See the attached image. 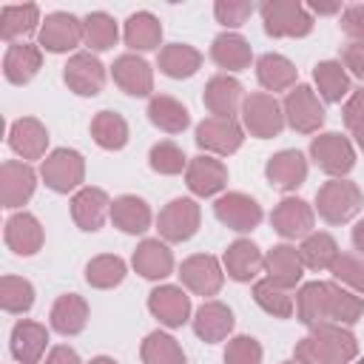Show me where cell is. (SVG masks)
<instances>
[{
  "label": "cell",
  "mask_w": 364,
  "mask_h": 364,
  "mask_svg": "<svg viewBox=\"0 0 364 364\" xmlns=\"http://www.w3.org/2000/svg\"><path fill=\"white\" fill-rule=\"evenodd\" d=\"M185 185L191 188L193 196H216L228 185V168L222 159L210 154H199L188 162L185 168Z\"/></svg>",
  "instance_id": "obj_18"
},
{
  "label": "cell",
  "mask_w": 364,
  "mask_h": 364,
  "mask_svg": "<svg viewBox=\"0 0 364 364\" xmlns=\"http://www.w3.org/2000/svg\"><path fill=\"white\" fill-rule=\"evenodd\" d=\"M111 77H114V82H117L128 97H151V91H154V71H151V65H148L139 54H134V51L119 54V57L114 60Z\"/></svg>",
  "instance_id": "obj_20"
},
{
  "label": "cell",
  "mask_w": 364,
  "mask_h": 364,
  "mask_svg": "<svg viewBox=\"0 0 364 364\" xmlns=\"http://www.w3.org/2000/svg\"><path fill=\"white\" fill-rule=\"evenodd\" d=\"M341 31L353 37V43H364V3H353L341 11Z\"/></svg>",
  "instance_id": "obj_51"
},
{
  "label": "cell",
  "mask_w": 364,
  "mask_h": 364,
  "mask_svg": "<svg viewBox=\"0 0 364 364\" xmlns=\"http://www.w3.org/2000/svg\"><path fill=\"white\" fill-rule=\"evenodd\" d=\"M37 188V173L28 162H17V159H6L0 165V202L3 208L14 210L23 208Z\"/></svg>",
  "instance_id": "obj_15"
},
{
  "label": "cell",
  "mask_w": 364,
  "mask_h": 364,
  "mask_svg": "<svg viewBox=\"0 0 364 364\" xmlns=\"http://www.w3.org/2000/svg\"><path fill=\"white\" fill-rule=\"evenodd\" d=\"M40 9L37 3H23V6H3L0 11V37L11 43H23L31 31H40Z\"/></svg>",
  "instance_id": "obj_34"
},
{
  "label": "cell",
  "mask_w": 364,
  "mask_h": 364,
  "mask_svg": "<svg viewBox=\"0 0 364 364\" xmlns=\"http://www.w3.org/2000/svg\"><path fill=\"white\" fill-rule=\"evenodd\" d=\"M341 114H344V125H347L350 131L364 122V88H358V91H353V94L347 97Z\"/></svg>",
  "instance_id": "obj_52"
},
{
  "label": "cell",
  "mask_w": 364,
  "mask_h": 364,
  "mask_svg": "<svg viewBox=\"0 0 364 364\" xmlns=\"http://www.w3.org/2000/svg\"><path fill=\"white\" fill-rule=\"evenodd\" d=\"M210 60H213L219 68H225V71H245V68H250V63H253V48H250V43H247L242 34H236V31H222V34L213 37V43H210Z\"/></svg>",
  "instance_id": "obj_30"
},
{
  "label": "cell",
  "mask_w": 364,
  "mask_h": 364,
  "mask_svg": "<svg viewBox=\"0 0 364 364\" xmlns=\"http://www.w3.org/2000/svg\"><path fill=\"white\" fill-rule=\"evenodd\" d=\"M139 358H142V364H185V353H182L179 341L162 330H154L145 336V341L139 347Z\"/></svg>",
  "instance_id": "obj_44"
},
{
  "label": "cell",
  "mask_w": 364,
  "mask_h": 364,
  "mask_svg": "<svg viewBox=\"0 0 364 364\" xmlns=\"http://www.w3.org/2000/svg\"><path fill=\"white\" fill-rule=\"evenodd\" d=\"M43 68V48L34 43H11L3 54V77L11 85H26Z\"/></svg>",
  "instance_id": "obj_24"
},
{
  "label": "cell",
  "mask_w": 364,
  "mask_h": 364,
  "mask_svg": "<svg viewBox=\"0 0 364 364\" xmlns=\"http://www.w3.org/2000/svg\"><path fill=\"white\" fill-rule=\"evenodd\" d=\"M364 316V299L344 290L338 282H307L296 293V318L304 327L355 324Z\"/></svg>",
  "instance_id": "obj_1"
},
{
  "label": "cell",
  "mask_w": 364,
  "mask_h": 364,
  "mask_svg": "<svg viewBox=\"0 0 364 364\" xmlns=\"http://www.w3.org/2000/svg\"><path fill=\"white\" fill-rule=\"evenodd\" d=\"M355 364H364V358H358V361H355Z\"/></svg>",
  "instance_id": "obj_60"
},
{
  "label": "cell",
  "mask_w": 364,
  "mask_h": 364,
  "mask_svg": "<svg viewBox=\"0 0 364 364\" xmlns=\"http://www.w3.org/2000/svg\"><path fill=\"white\" fill-rule=\"evenodd\" d=\"M3 239H6V247L17 256H34L40 247H43V225L34 213L28 210H17L6 219V228H3Z\"/></svg>",
  "instance_id": "obj_19"
},
{
  "label": "cell",
  "mask_w": 364,
  "mask_h": 364,
  "mask_svg": "<svg viewBox=\"0 0 364 364\" xmlns=\"http://www.w3.org/2000/svg\"><path fill=\"white\" fill-rule=\"evenodd\" d=\"M111 216V199L102 188H80L74 196H71V219L80 230H100L102 222Z\"/></svg>",
  "instance_id": "obj_22"
},
{
  "label": "cell",
  "mask_w": 364,
  "mask_h": 364,
  "mask_svg": "<svg viewBox=\"0 0 364 364\" xmlns=\"http://www.w3.org/2000/svg\"><path fill=\"white\" fill-rule=\"evenodd\" d=\"M202 102L205 108L210 111V117H233L242 111V82L230 74H216L205 82V91H202Z\"/></svg>",
  "instance_id": "obj_21"
},
{
  "label": "cell",
  "mask_w": 364,
  "mask_h": 364,
  "mask_svg": "<svg viewBox=\"0 0 364 364\" xmlns=\"http://www.w3.org/2000/svg\"><path fill=\"white\" fill-rule=\"evenodd\" d=\"M233 330V313L228 304L222 301H205L196 313H193V333L208 341V344H216V341H225Z\"/></svg>",
  "instance_id": "obj_29"
},
{
  "label": "cell",
  "mask_w": 364,
  "mask_h": 364,
  "mask_svg": "<svg viewBox=\"0 0 364 364\" xmlns=\"http://www.w3.org/2000/svg\"><path fill=\"white\" fill-rule=\"evenodd\" d=\"M91 136L105 151H119L128 142V122L117 111H100L91 119Z\"/></svg>",
  "instance_id": "obj_42"
},
{
  "label": "cell",
  "mask_w": 364,
  "mask_h": 364,
  "mask_svg": "<svg viewBox=\"0 0 364 364\" xmlns=\"http://www.w3.org/2000/svg\"><path fill=\"white\" fill-rule=\"evenodd\" d=\"M125 279V262L114 253H102V256H94L88 264H85V282L97 290H111L117 284H122Z\"/></svg>",
  "instance_id": "obj_45"
},
{
  "label": "cell",
  "mask_w": 364,
  "mask_h": 364,
  "mask_svg": "<svg viewBox=\"0 0 364 364\" xmlns=\"http://www.w3.org/2000/svg\"><path fill=\"white\" fill-rule=\"evenodd\" d=\"M225 364H262V344L253 336H233L225 347Z\"/></svg>",
  "instance_id": "obj_49"
},
{
  "label": "cell",
  "mask_w": 364,
  "mask_h": 364,
  "mask_svg": "<svg viewBox=\"0 0 364 364\" xmlns=\"http://www.w3.org/2000/svg\"><path fill=\"white\" fill-rule=\"evenodd\" d=\"M88 364H117V361H114L111 355H97V358H91Z\"/></svg>",
  "instance_id": "obj_58"
},
{
  "label": "cell",
  "mask_w": 364,
  "mask_h": 364,
  "mask_svg": "<svg viewBox=\"0 0 364 364\" xmlns=\"http://www.w3.org/2000/svg\"><path fill=\"white\" fill-rule=\"evenodd\" d=\"M43 364H82V361H80L77 350H71L68 344H57V347L48 350V355H46Z\"/></svg>",
  "instance_id": "obj_54"
},
{
  "label": "cell",
  "mask_w": 364,
  "mask_h": 364,
  "mask_svg": "<svg viewBox=\"0 0 364 364\" xmlns=\"http://www.w3.org/2000/svg\"><path fill=\"white\" fill-rule=\"evenodd\" d=\"M151 208L142 196H134V193H125V196H117L111 202V222L122 230V233H131V236H139L151 228Z\"/></svg>",
  "instance_id": "obj_32"
},
{
  "label": "cell",
  "mask_w": 364,
  "mask_h": 364,
  "mask_svg": "<svg viewBox=\"0 0 364 364\" xmlns=\"http://www.w3.org/2000/svg\"><path fill=\"white\" fill-rule=\"evenodd\" d=\"M296 77H299L296 65L282 54L267 51L256 60V80L264 91H287L296 85Z\"/></svg>",
  "instance_id": "obj_37"
},
{
  "label": "cell",
  "mask_w": 364,
  "mask_h": 364,
  "mask_svg": "<svg viewBox=\"0 0 364 364\" xmlns=\"http://www.w3.org/2000/svg\"><path fill=\"white\" fill-rule=\"evenodd\" d=\"M282 364H299V361H282Z\"/></svg>",
  "instance_id": "obj_59"
},
{
  "label": "cell",
  "mask_w": 364,
  "mask_h": 364,
  "mask_svg": "<svg viewBox=\"0 0 364 364\" xmlns=\"http://www.w3.org/2000/svg\"><path fill=\"white\" fill-rule=\"evenodd\" d=\"M299 256H301V264L310 270H330V264L338 256V245L330 233L316 230V233L304 236V242L299 245Z\"/></svg>",
  "instance_id": "obj_43"
},
{
  "label": "cell",
  "mask_w": 364,
  "mask_h": 364,
  "mask_svg": "<svg viewBox=\"0 0 364 364\" xmlns=\"http://www.w3.org/2000/svg\"><path fill=\"white\" fill-rule=\"evenodd\" d=\"M82 43V20L74 17L71 11H51L46 14L40 31H37V46L51 51V54H65Z\"/></svg>",
  "instance_id": "obj_11"
},
{
  "label": "cell",
  "mask_w": 364,
  "mask_h": 364,
  "mask_svg": "<svg viewBox=\"0 0 364 364\" xmlns=\"http://www.w3.org/2000/svg\"><path fill=\"white\" fill-rule=\"evenodd\" d=\"M284 108L273 94L256 91L250 97H245L242 102V128L256 136V139H270L279 136L284 128Z\"/></svg>",
  "instance_id": "obj_5"
},
{
  "label": "cell",
  "mask_w": 364,
  "mask_h": 364,
  "mask_svg": "<svg viewBox=\"0 0 364 364\" xmlns=\"http://www.w3.org/2000/svg\"><path fill=\"white\" fill-rule=\"evenodd\" d=\"M310 11H316V14H336V11H341V3H318V0H313Z\"/></svg>",
  "instance_id": "obj_55"
},
{
  "label": "cell",
  "mask_w": 364,
  "mask_h": 364,
  "mask_svg": "<svg viewBox=\"0 0 364 364\" xmlns=\"http://www.w3.org/2000/svg\"><path fill=\"white\" fill-rule=\"evenodd\" d=\"M122 40L131 51H154L162 43V23L151 11H136L125 20Z\"/></svg>",
  "instance_id": "obj_36"
},
{
  "label": "cell",
  "mask_w": 364,
  "mask_h": 364,
  "mask_svg": "<svg viewBox=\"0 0 364 364\" xmlns=\"http://www.w3.org/2000/svg\"><path fill=\"white\" fill-rule=\"evenodd\" d=\"M196 145L216 156H230L245 142V128L233 117H205L196 125Z\"/></svg>",
  "instance_id": "obj_10"
},
{
  "label": "cell",
  "mask_w": 364,
  "mask_h": 364,
  "mask_svg": "<svg viewBox=\"0 0 364 364\" xmlns=\"http://www.w3.org/2000/svg\"><path fill=\"white\" fill-rule=\"evenodd\" d=\"M131 264L142 279L159 282L173 273V253L162 239H142L131 256Z\"/></svg>",
  "instance_id": "obj_27"
},
{
  "label": "cell",
  "mask_w": 364,
  "mask_h": 364,
  "mask_svg": "<svg viewBox=\"0 0 364 364\" xmlns=\"http://www.w3.org/2000/svg\"><path fill=\"white\" fill-rule=\"evenodd\" d=\"M48 318H51V330H57L60 336H77L88 324V304H85L82 296L65 293L54 301Z\"/></svg>",
  "instance_id": "obj_35"
},
{
  "label": "cell",
  "mask_w": 364,
  "mask_h": 364,
  "mask_svg": "<svg viewBox=\"0 0 364 364\" xmlns=\"http://www.w3.org/2000/svg\"><path fill=\"white\" fill-rule=\"evenodd\" d=\"M259 17L270 37H307L313 31V14L299 0H264Z\"/></svg>",
  "instance_id": "obj_4"
},
{
  "label": "cell",
  "mask_w": 364,
  "mask_h": 364,
  "mask_svg": "<svg viewBox=\"0 0 364 364\" xmlns=\"http://www.w3.org/2000/svg\"><path fill=\"white\" fill-rule=\"evenodd\" d=\"M40 176L46 182V188H51L54 193H71L80 191L82 179H85V159L80 151L74 148H57L51 151L43 165H40Z\"/></svg>",
  "instance_id": "obj_6"
},
{
  "label": "cell",
  "mask_w": 364,
  "mask_h": 364,
  "mask_svg": "<svg viewBox=\"0 0 364 364\" xmlns=\"http://www.w3.org/2000/svg\"><path fill=\"white\" fill-rule=\"evenodd\" d=\"M213 213H216V219L225 225V228H230V230H236V233H250L253 228H259V222H262V205L253 199V196H247V193H242V191H228V193H222L216 202H213Z\"/></svg>",
  "instance_id": "obj_12"
},
{
  "label": "cell",
  "mask_w": 364,
  "mask_h": 364,
  "mask_svg": "<svg viewBox=\"0 0 364 364\" xmlns=\"http://www.w3.org/2000/svg\"><path fill=\"white\" fill-rule=\"evenodd\" d=\"M188 156L182 154V148L176 145V142H171V139H162V142H156L154 148H151V154H148V165L156 171V173H162V176H176V173H182L185 168H188Z\"/></svg>",
  "instance_id": "obj_47"
},
{
  "label": "cell",
  "mask_w": 364,
  "mask_h": 364,
  "mask_svg": "<svg viewBox=\"0 0 364 364\" xmlns=\"http://www.w3.org/2000/svg\"><path fill=\"white\" fill-rule=\"evenodd\" d=\"M310 159L324 173H330L333 179H344L355 165V151H353V142L347 136H341L338 131H327V134L313 136Z\"/></svg>",
  "instance_id": "obj_7"
},
{
  "label": "cell",
  "mask_w": 364,
  "mask_h": 364,
  "mask_svg": "<svg viewBox=\"0 0 364 364\" xmlns=\"http://www.w3.org/2000/svg\"><path fill=\"white\" fill-rule=\"evenodd\" d=\"M313 222H316V210L299 196H284L270 213V225L282 239L310 236L313 233Z\"/></svg>",
  "instance_id": "obj_16"
},
{
  "label": "cell",
  "mask_w": 364,
  "mask_h": 364,
  "mask_svg": "<svg viewBox=\"0 0 364 364\" xmlns=\"http://www.w3.org/2000/svg\"><path fill=\"white\" fill-rule=\"evenodd\" d=\"M264 176L273 188L279 191H296L299 185H304L307 179V159L301 151L296 148H284L279 154H273L264 165Z\"/></svg>",
  "instance_id": "obj_23"
},
{
  "label": "cell",
  "mask_w": 364,
  "mask_h": 364,
  "mask_svg": "<svg viewBox=\"0 0 364 364\" xmlns=\"http://www.w3.org/2000/svg\"><path fill=\"white\" fill-rule=\"evenodd\" d=\"M151 316L165 327H182L191 318V296L176 284H159L148 296Z\"/></svg>",
  "instance_id": "obj_17"
},
{
  "label": "cell",
  "mask_w": 364,
  "mask_h": 364,
  "mask_svg": "<svg viewBox=\"0 0 364 364\" xmlns=\"http://www.w3.org/2000/svg\"><path fill=\"white\" fill-rule=\"evenodd\" d=\"M9 145L17 156H23V162L40 159L46 156V148H48V131L37 117H20L9 128Z\"/></svg>",
  "instance_id": "obj_26"
},
{
  "label": "cell",
  "mask_w": 364,
  "mask_h": 364,
  "mask_svg": "<svg viewBox=\"0 0 364 364\" xmlns=\"http://www.w3.org/2000/svg\"><path fill=\"white\" fill-rule=\"evenodd\" d=\"M117 40H119V28L108 11H91L82 17V43L88 46L91 54L114 48Z\"/></svg>",
  "instance_id": "obj_40"
},
{
  "label": "cell",
  "mask_w": 364,
  "mask_h": 364,
  "mask_svg": "<svg viewBox=\"0 0 364 364\" xmlns=\"http://www.w3.org/2000/svg\"><path fill=\"white\" fill-rule=\"evenodd\" d=\"M253 301L273 318H290L296 310V299L290 296V290L270 279L253 282Z\"/></svg>",
  "instance_id": "obj_41"
},
{
  "label": "cell",
  "mask_w": 364,
  "mask_h": 364,
  "mask_svg": "<svg viewBox=\"0 0 364 364\" xmlns=\"http://www.w3.org/2000/svg\"><path fill=\"white\" fill-rule=\"evenodd\" d=\"M34 304V287L23 276H3L0 279V307L6 313H28Z\"/></svg>",
  "instance_id": "obj_46"
},
{
  "label": "cell",
  "mask_w": 364,
  "mask_h": 364,
  "mask_svg": "<svg viewBox=\"0 0 364 364\" xmlns=\"http://www.w3.org/2000/svg\"><path fill=\"white\" fill-rule=\"evenodd\" d=\"M330 273L336 282L347 284L353 293H364V262L353 253H338L336 262L330 264Z\"/></svg>",
  "instance_id": "obj_48"
},
{
  "label": "cell",
  "mask_w": 364,
  "mask_h": 364,
  "mask_svg": "<svg viewBox=\"0 0 364 364\" xmlns=\"http://www.w3.org/2000/svg\"><path fill=\"white\" fill-rule=\"evenodd\" d=\"M148 119H151L159 131H165V134H182V131L191 125L188 108H185L179 100L168 97V94L151 97V102H148Z\"/></svg>",
  "instance_id": "obj_39"
},
{
  "label": "cell",
  "mask_w": 364,
  "mask_h": 364,
  "mask_svg": "<svg viewBox=\"0 0 364 364\" xmlns=\"http://www.w3.org/2000/svg\"><path fill=\"white\" fill-rule=\"evenodd\" d=\"M350 239H353V247L364 253V219H361V222H355V228H353Z\"/></svg>",
  "instance_id": "obj_56"
},
{
  "label": "cell",
  "mask_w": 364,
  "mask_h": 364,
  "mask_svg": "<svg viewBox=\"0 0 364 364\" xmlns=\"http://www.w3.org/2000/svg\"><path fill=\"white\" fill-rule=\"evenodd\" d=\"M284 122L299 134H316L324 125V105L318 102L316 91L310 85H293L282 102Z\"/></svg>",
  "instance_id": "obj_9"
},
{
  "label": "cell",
  "mask_w": 364,
  "mask_h": 364,
  "mask_svg": "<svg viewBox=\"0 0 364 364\" xmlns=\"http://www.w3.org/2000/svg\"><path fill=\"white\" fill-rule=\"evenodd\" d=\"M253 11H256V6L247 3V0H216V6H213L216 23H222L225 28H239V26H245Z\"/></svg>",
  "instance_id": "obj_50"
},
{
  "label": "cell",
  "mask_w": 364,
  "mask_h": 364,
  "mask_svg": "<svg viewBox=\"0 0 364 364\" xmlns=\"http://www.w3.org/2000/svg\"><path fill=\"white\" fill-rule=\"evenodd\" d=\"M313 82H316L318 97H321L324 102H341L344 97L353 94L350 77H347V71H344V65H341L338 60H321V63H316V68H313Z\"/></svg>",
  "instance_id": "obj_38"
},
{
  "label": "cell",
  "mask_w": 364,
  "mask_h": 364,
  "mask_svg": "<svg viewBox=\"0 0 364 364\" xmlns=\"http://www.w3.org/2000/svg\"><path fill=\"white\" fill-rule=\"evenodd\" d=\"M65 85L80 97H97L105 88V65L91 51H77L63 68Z\"/></svg>",
  "instance_id": "obj_14"
},
{
  "label": "cell",
  "mask_w": 364,
  "mask_h": 364,
  "mask_svg": "<svg viewBox=\"0 0 364 364\" xmlns=\"http://www.w3.org/2000/svg\"><path fill=\"white\" fill-rule=\"evenodd\" d=\"M353 136H355V145H358V148H361V151H364V122H361V125H355V128H353Z\"/></svg>",
  "instance_id": "obj_57"
},
{
  "label": "cell",
  "mask_w": 364,
  "mask_h": 364,
  "mask_svg": "<svg viewBox=\"0 0 364 364\" xmlns=\"http://www.w3.org/2000/svg\"><path fill=\"white\" fill-rule=\"evenodd\" d=\"M222 267L233 282L245 284V282H253L264 270V256L250 239H236L228 245V250L222 256Z\"/></svg>",
  "instance_id": "obj_25"
},
{
  "label": "cell",
  "mask_w": 364,
  "mask_h": 364,
  "mask_svg": "<svg viewBox=\"0 0 364 364\" xmlns=\"http://www.w3.org/2000/svg\"><path fill=\"white\" fill-rule=\"evenodd\" d=\"M46 347H48V330L40 321L23 318L11 327V355L20 364H40Z\"/></svg>",
  "instance_id": "obj_28"
},
{
  "label": "cell",
  "mask_w": 364,
  "mask_h": 364,
  "mask_svg": "<svg viewBox=\"0 0 364 364\" xmlns=\"http://www.w3.org/2000/svg\"><path fill=\"white\" fill-rule=\"evenodd\" d=\"M156 65L171 80H188L202 68V54L188 43H168L159 48Z\"/></svg>",
  "instance_id": "obj_33"
},
{
  "label": "cell",
  "mask_w": 364,
  "mask_h": 364,
  "mask_svg": "<svg viewBox=\"0 0 364 364\" xmlns=\"http://www.w3.org/2000/svg\"><path fill=\"white\" fill-rule=\"evenodd\" d=\"M341 65L350 68L353 77L364 80V43H350L341 51Z\"/></svg>",
  "instance_id": "obj_53"
},
{
  "label": "cell",
  "mask_w": 364,
  "mask_h": 364,
  "mask_svg": "<svg viewBox=\"0 0 364 364\" xmlns=\"http://www.w3.org/2000/svg\"><path fill=\"white\" fill-rule=\"evenodd\" d=\"M202 222V208L196 205V199L188 196H176L171 199L156 219V230L165 242H188Z\"/></svg>",
  "instance_id": "obj_8"
},
{
  "label": "cell",
  "mask_w": 364,
  "mask_h": 364,
  "mask_svg": "<svg viewBox=\"0 0 364 364\" xmlns=\"http://www.w3.org/2000/svg\"><path fill=\"white\" fill-rule=\"evenodd\" d=\"M293 355L299 364H350L358 355V341L344 324H316L296 341Z\"/></svg>",
  "instance_id": "obj_2"
},
{
  "label": "cell",
  "mask_w": 364,
  "mask_h": 364,
  "mask_svg": "<svg viewBox=\"0 0 364 364\" xmlns=\"http://www.w3.org/2000/svg\"><path fill=\"white\" fill-rule=\"evenodd\" d=\"M182 284L196 296H216L225 284V267L210 253H193L179 264Z\"/></svg>",
  "instance_id": "obj_13"
},
{
  "label": "cell",
  "mask_w": 364,
  "mask_h": 364,
  "mask_svg": "<svg viewBox=\"0 0 364 364\" xmlns=\"http://www.w3.org/2000/svg\"><path fill=\"white\" fill-rule=\"evenodd\" d=\"M361 188L350 179H330L316 191V210L327 225H344L361 210Z\"/></svg>",
  "instance_id": "obj_3"
},
{
  "label": "cell",
  "mask_w": 364,
  "mask_h": 364,
  "mask_svg": "<svg viewBox=\"0 0 364 364\" xmlns=\"http://www.w3.org/2000/svg\"><path fill=\"white\" fill-rule=\"evenodd\" d=\"M264 270H267V279L293 290L299 282H301V273H304V264H301V256L293 245H273L264 256Z\"/></svg>",
  "instance_id": "obj_31"
}]
</instances>
